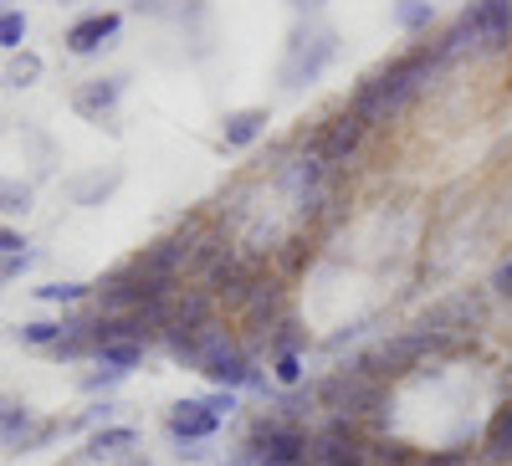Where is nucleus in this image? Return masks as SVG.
<instances>
[{
  "instance_id": "obj_1",
  "label": "nucleus",
  "mask_w": 512,
  "mask_h": 466,
  "mask_svg": "<svg viewBox=\"0 0 512 466\" xmlns=\"http://www.w3.org/2000/svg\"><path fill=\"white\" fill-rule=\"evenodd\" d=\"M446 62V52H441V41L436 47H425V52H405V57H395V62H384V67H374L359 88H354V98H349V113L364 123V129H390V123L405 113V103L431 82V72Z\"/></svg>"
},
{
  "instance_id": "obj_2",
  "label": "nucleus",
  "mask_w": 512,
  "mask_h": 466,
  "mask_svg": "<svg viewBox=\"0 0 512 466\" xmlns=\"http://www.w3.org/2000/svg\"><path fill=\"white\" fill-rule=\"evenodd\" d=\"M512 47V0H472L456 26L441 36V52H482V57H497Z\"/></svg>"
},
{
  "instance_id": "obj_3",
  "label": "nucleus",
  "mask_w": 512,
  "mask_h": 466,
  "mask_svg": "<svg viewBox=\"0 0 512 466\" xmlns=\"http://www.w3.org/2000/svg\"><path fill=\"white\" fill-rule=\"evenodd\" d=\"M333 57H338V31L297 21L292 36H287V57H282V88L287 93H303L308 82H318L328 72Z\"/></svg>"
},
{
  "instance_id": "obj_4",
  "label": "nucleus",
  "mask_w": 512,
  "mask_h": 466,
  "mask_svg": "<svg viewBox=\"0 0 512 466\" xmlns=\"http://www.w3.org/2000/svg\"><path fill=\"white\" fill-rule=\"evenodd\" d=\"M246 466H303L308 456V431L297 420H282V415H256L251 431H246Z\"/></svg>"
},
{
  "instance_id": "obj_5",
  "label": "nucleus",
  "mask_w": 512,
  "mask_h": 466,
  "mask_svg": "<svg viewBox=\"0 0 512 466\" xmlns=\"http://www.w3.org/2000/svg\"><path fill=\"white\" fill-rule=\"evenodd\" d=\"M318 405L333 410L338 420H364V415H379L384 400H390V385H379V379L359 374L354 364L349 369H333L328 379H318Z\"/></svg>"
},
{
  "instance_id": "obj_6",
  "label": "nucleus",
  "mask_w": 512,
  "mask_h": 466,
  "mask_svg": "<svg viewBox=\"0 0 512 466\" xmlns=\"http://www.w3.org/2000/svg\"><path fill=\"white\" fill-rule=\"evenodd\" d=\"M364 139H369V129L344 108V113H333L328 123H318V129L303 139V154L318 159L323 169H338V164H349V159L364 149Z\"/></svg>"
},
{
  "instance_id": "obj_7",
  "label": "nucleus",
  "mask_w": 512,
  "mask_h": 466,
  "mask_svg": "<svg viewBox=\"0 0 512 466\" xmlns=\"http://www.w3.org/2000/svg\"><path fill=\"white\" fill-rule=\"evenodd\" d=\"M303 466H369V446L359 441L354 420H338V415H333L323 431L308 436Z\"/></svg>"
},
{
  "instance_id": "obj_8",
  "label": "nucleus",
  "mask_w": 512,
  "mask_h": 466,
  "mask_svg": "<svg viewBox=\"0 0 512 466\" xmlns=\"http://www.w3.org/2000/svg\"><path fill=\"white\" fill-rule=\"evenodd\" d=\"M164 431L175 436L180 446H205L210 436L221 431V415L210 410L205 400H180V405L164 410Z\"/></svg>"
},
{
  "instance_id": "obj_9",
  "label": "nucleus",
  "mask_w": 512,
  "mask_h": 466,
  "mask_svg": "<svg viewBox=\"0 0 512 466\" xmlns=\"http://www.w3.org/2000/svg\"><path fill=\"white\" fill-rule=\"evenodd\" d=\"M118 26H123L118 11H98V16L72 21V26H67V52H72V57H93V52H103L108 41L118 36Z\"/></svg>"
},
{
  "instance_id": "obj_10",
  "label": "nucleus",
  "mask_w": 512,
  "mask_h": 466,
  "mask_svg": "<svg viewBox=\"0 0 512 466\" xmlns=\"http://www.w3.org/2000/svg\"><path fill=\"white\" fill-rule=\"evenodd\" d=\"M118 98H123V77H93L72 93V113L88 118V123H103L118 108Z\"/></svg>"
},
{
  "instance_id": "obj_11",
  "label": "nucleus",
  "mask_w": 512,
  "mask_h": 466,
  "mask_svg": "<svg viewBox=\"0 0 512 466\" xmlns=\"http://www.w3.org/2000/svg\"><path fill=\"white\" fill-rule=\"evenodd\" d=\"M267 108H231L226 118H221V144L226 149H251L256 139L267 134Z\"/></svg>"
},
{
  "instance_id": "obj_12",
  "label": "nucleus",
  "mask_w": 512,
  "mask_h": 466,
  "mask_svg": "<svg viewBox=\"0 0 512 466\" xmlns=\"http://www.w3.org/2000/svg\"><path fill=\"white\" fill-rule=\"evenodd\" d=\"M31 426H36V410H31L21 395H6V390H0V446L16 456V446L26 441Z\"/></svg>"
},
{
  "instance_id": "obj_13",
  "label": "nucleus",
  "mask_w": 512,
  "mask_h": 466,
  "mask_svg": "<svg viewBox=\"0 0 512 466\" xmlns=\"http://www.w3.org/2000/svg\"><path fill=\"white\" fill-rule=\"evenodd\" d=\"M134 446H139V431L134 426H98L88 436V446H82V456H88V461H118V456H128Z\"/></svg>"
},
{
  "instance_id": "obj_14",
  "label": "nucleus",
  "mask_w": 512,
  "mask_h": 466,
  "mask_svg": "<svg viewBox=\"0 0 512 466\" xmlns=\"http://www.w3.org/2000/svg\"><path fill=\"white\" fill-rule=\"evenodd\" d=\"M118 185H123V169H93V175H82V180L67 185V200L72 205H103Z\"/></svg>"
},
{
  "instance_id": "obj_15",
  "label": "nucleus",
  "mask_w": 512,
  "mask_h": 466,
  "mask_svg": "<svg viewBox=\"0 0 512 466\" xmlns=\"http://www.w3.org/2000/svg\"><path fill=\"white\" fill-rule=\"evenodd\" d=\"M487 456L492 461H512V395L492 410V420H487Z\"/></svg>"
},
{
  "instance_id": "obj_16",
  "label": "nucleus",
  "mask_w": 512,
  "mask_h": 466,
  "mask_svg": "<svg viewBox=\"0 0 512 466\" xmlns=\"http://www.w3.org/2000/svg\"><path fill=\"white\" fill-rule=\"evenodd\" d=\"M41 72H47V67H41V57H36V52H11V62L0 67V88H11V93L36 88Z\"/></svg>"
},
{
  "instance_id": "obj_17",
  "label": "nucleus",
  "mask_w": 512,
  "mask_h": 466,
  "mask_svg": "<svg viewBox=\"0 0 512 466\" xmlns=\"http://www.w3.org/2000/svg\"><path fill=\"white\" fill-rule=\"evenodd\" d=\"M11 338H16V344H26V349H57L62 318H31V323H21Z\"/></svg>"
},
{
  "instance_id": "obj_18",
  "label": "nucleus",
  "mask_w": 512,
  "mask_h": 466,
  "mask_svg": "<svg viewBox=\"0 0 512 466\" xmlns=\"http://www.w3.org/2000/svg\"><path fill=\"white\" fill-rule=\"evenodd\" d=\"M436 21V0H395V26L420 36V31H431Z\"/></svg>"
},
{
  "instance_id": "obj_19",
  "label": "nucleus",
  "mask_w": 512,
  "mask_h": 466,
  "mask_svg": "<svg viewBox=\"0 0 512 466\" xmlns=\"http://www.w3.org/2000/svg\"><path fill=\"white\" fill-rule=\"evenodd\" d=\"M93 298V282H47L36 287V303H52V308H77Z\"/></svg>"
},
{
  "instance_id": "obj_20",
  "label": "nucleus",
  "mask_w": 512,
  "mask_h": 466,
  "mask_svg": "<svg viewBox=\"0 0 512 466\" xmlns=\"http://www.w3.org/2000/svg\"><path fill=\"white\" fill-rule=\"evenodd\" d=\"M144 344H103L93 359H98V369H118V374H128V369H134V364H144Z\"/></svg>"
},
{
  "instance_id": "obj_21",
  "label": "nucleus",
  "mask_w": 512,
  "mask_h": 466,
  "mask_svg": "<svg viewBox=\"0 0 512 466\" xmlns=\"http://www.w3.org/2000/svg\"><path fill=\"white\" fill-rule=\"evenodd\" d=\"M303 344H308V333L297 328V318H282L272 333H267V354L277 359V354H303Z\"/></svg>"
},
{
  "instance_id": "obj_22",
  "label": "nucleus",
  "mask_w": 512,
  "mask_h": 466,
  "mask_svg": "<svg viewBox=\"0 0 512 466\" xmlns=\"http://www.w3.org/2000/svg\"><path fill=\"white\" fill-rule=\"evenodd\" d=\"M31 200H36V190L26 180H6V175H0V216H26Z\"/></svg>"
},
{
  "instance_id": "obj_23",
  "label": "nucleus",
  "mask_w": 512,
  "mask_h": 466,
  "mask_svg": "<svg viewBox=\"0 0 512 466\" xmlns=\"http://www.w3.org/2000/svg\"><path fill=\"white\" fill-rule=\"evenodd\" d=\"M26 41V11H0V52H21Z\"/></svg>"
},
{
  "instance_id": "obj_24",
  "label": "nucleus",
  "mask_w": 512,
  "mask_h": 466,
  "mask_svg": "<svg viewBox=\"0 0 512 466\" xmlns=\"http://www.w3.org/2000/svg\"><path fill=\"white\" fill-rule=\"evenodd\" d=\"M272 374H277L282 390H297V385H303V354H277L272 359Z\"/></svg>"
},
{
  "instance_id": "obj_25",
  "label": "nucleus",
  "mask_w": 512,
  "mask_h": 466,
  "mask_svg": "<svg viewBox=\"0 0 512 466\" xmlns=\"http://www.w3.org/2000/svg\"><path fill=\"white\" fill-rule=\"evenodd\" d=\"M36 262V251H21V257H6V262H0V282H11V277H21L26 267Z\"/></svg>"
},
{
  "instance_id": "obj_26",
  "label": "nucleus",
  "mask_w": 512,
  "mask_h": 466,
  "mask_svg": "<svg viewBox=\"0 0 512 466\" xmlns=\"http://www.w3.org/2000/svg\"><path fill=\"white\" fill-rule=\"evenodd\" d=\"M21 246H26V236L0 221V257H21Z\"/></svg>"
},
{
  "instance_id": "obj_27",
  "label": "nucleus",
  "mask_w": 512,
  "mask_h": 466,
  "mask_svg": "<svg viewBox=\"0 0 512 466\" xmlns=\"http://www.w3.org/2000/svg\"><path fill=\"white\" fill-rule=\"evenodd\" d=\"M118 379H123L118 369H103V374H88V379H82V390H88V395H98V390H113Z\"/></svg>"
},
{
  "instance_id": "obj_28",
  "label": "nucleus",
  "mask_w": 512,
  "mask_h": 466,
  "mask_svg": "<svg viewBox=\"0 0 512 466\" xmlns=\"http://www.w3.org/2000/svg\"><path fill=\"white\" fill-rule=\"evenodd\" d=\"M492 292H497V298H512V262H507V267H497V277H492Z\"/></svg>"
},
{
  "instance_id": "obj_29",
  "label": "nucleus",
  "mask_w": 512,
  "mask_h": 466,
  "mask_svg": "<svg viewBox=\"0 0 512 466\" xmlns=\"http://www.w3.org/2000/svg\"><path fill=\"white\" fill-rule=\"evenodd\" d=\"M323 11V0H292V16L303 21V16H318Z\"/></svg>"
},
{
  "instance_id": "obj_30",
  "label": "nucleus",
  "mask_w": 512,
  "mask_h": 466,
  "mask_svg": "<svg viewBox=\"0 0 512 466\" xmlns=\"http://www.w3.org/2000/svg\"><path fill=\"white\" fill-rule=\"evenodd\" d=\"M113 466H149V456H144V451H128V456H118Z\"/></svg>"
}]
</instances>
